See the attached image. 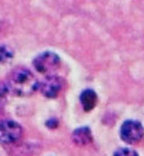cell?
<instances>
[{
    "label": "cell",
    "instance_id": "3957f363",
    "mask_svg": "<svg viewBox=\"0 0 144 156\" xmlns=\"http://www.w3.org/2000/svg\"><path fill=\"white\" fill-rule=\"evenodd\" d=\"M61 65L60 57L51 51H45L38 55L33 60V67L37 69V72L43 74H49L54 70H56Z\"/></svg>",
    "mask_w": 144,
    "mask_h": 156
},
{
    "label": "cell",
    "instance_id": "ba28073f",
    "mask_svg": "<svg viewBox=\"0 0 144 156\" xmlns=\"http://www.w3.org/2000/svg\"><path fill=\"white\" fill-rule=\"evenodd\" d=\"M13 57V51L6 45H0V63L9 62Z\"/></svg>",
    "mask_w": 144,
    "mask_h": 156
},
{
    "label": "cell",
    "instance_id": "8992f818",
    "mask_svg": "<svg viewBox=\"0 0 144 156\" xmlns=\"http://www.w3.org/2000/svg\"><path fill=\"white\" fill-rule=\"evenodd\" d=\"M72 140L76 145H87V144L92 143V141H93L92 131L87 126L79 128L73 132Z\"/></svg>",
    "mask_w": 144,
    "mask_h": 156
},
{
    "label": "cell",
    "instance_id": "277c9868",
    "mask_svg": "<svg viewBox=\"0 0 144 156\" xmlns=\"http://www.w3.org/2000/svg\"><path fill=\"white\" fill-rule=\"evenodd\" d=\"M23 133L22 126L13 120H0V142L14 143Z\"/></svg>",
    "mask_w": 144,
    "mask_h": 156
},
{
    "label": "cell",
    "instance_id": "30bf717a",
    "mask_svg": "<svg viewBox=\"0 0 144 156\" xmlns=\"http://www.w3.org/2000/svg\"><path fill=\"white\" fill-rule=\"evenodd\" d=\"M7 97V87L2 83H0V104H4Z\"/></svg>",
    "mask_w": 144,
    "mask_h": 156
},
{
    "label": "cell",
    "instance_id": "5b68a950",
    "mask_svg": "<svg viewBox=\"0 0 144 156\" xmlns=\"http://www.w3.org/2000/svg\"><path fill=\"white\" fill-rule=\"evenodd\" d=\"M62 87H63L62 79L57 75H54V74L47 75L38 85V88L40 90L42 94L47 98H50V99L56 98L60 94Z\"/></svg>",
    "mask_w": 144,
    "mask_h": 156
},
{
    "label": "cell",
    "instance_id": "7a4b0ae2",
    "mask_svg": "<svg viewBox=\"0 0 144 156\" xmlns=\"http://www.w3.org/2000/svg\"><path fill=\"white\" fill-rule=\"evenodd\" d=\"M144 130L141 123L136 120H126L120 128V137L128 144L139 143L143 140Z\"/></svg>",
    "mask_w": 144,
    "mask_h": 156
},
{
    "label": "cell",
    "instance_id": "9c48e42d",
    "mask_svg": "<svg viewBox=\"0 0 144 156\" xmlns=\"http://www.w3.org/2000/svg\"><path fill=\"white\" fill-rule=\"evenodd\" d=\"M113 156H138V154L130 148H120L114 151Z\"/></svg>",
    "mask_w": 144,
    "mask_h": 156
},
{
    "label": "cell",
    "instance_id": "52a82bcc",
    "mask_svg": "<svg viewBox=\"0 0 144 156\" xmlns=\"http://www.w3.org/2000/svg\"><path fill=\"white\" fill-rule=\"evenodd\" d=\"M80 101L85 111H92L98 103V95L93 90H85L80 95Z\"/></svg>",
    "mask_w": 144,
    "mask_h": 156
},
{
    "label": "cell",
    "instance_id": "6da1fadb",
    "mask_svg": "<svg viewBox=\"0 0 144 156\" xmlns=\"http://www.w3.org/2000/svg\"><path fill=\"white\" fill-rule=\"evenodd\" d=\"M38 81L35 75L26 68L13 70L9 79V88L17 95L27 97L38 90Z\"/></svg>",
    "mask_w": 144,
    "mask_h": 156
}]
</instances>
